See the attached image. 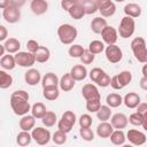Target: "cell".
Here are the masks:
<instances>
[{"instance_id":"27","label":"cell","mask_w":147,"mask_h":147,"mask_svg":"<svg viewBox=\"0 0 147 147\" xmlns=\"http://www.w3.org/2000/svg\"><path fill=\"white\" fill-rule=\"evenodd\" d=\"M108 24H107V21H106V18H103V17H95V18H93L92 20V22H91V30L94 32V33H101L102 31H103V29L107 26Z\"/></svg>"},{"instance_id":"31","label":"cell","mask_w":147,"mask_h":147,"mask_svg":"<svg viewBox=\"0 0 147 147\" xmlns=\"http://www.w3.org/2000/svg\"><path fill=\"white\" fill-rule=\"evenodd\" d=\"M42 95L46 100L49 101H54L59 98L60 95V90L59 86H49V87H45L42 88Z\"/></svg>"},{"instance_id":"41","label":"cell","mask_w":147,"mask_h":147,"mask_svg":"<svg viewBox=\"0 0 147 147\" xmlns=\"http://www.w3.org/2000/svg\"><path fill=\"white\" fill-rule=\"evenodd\" d=\"M52 140H53V142H54L55 145H63V144H65V141H67V133H64V132L57 130V131H55V132L53 133Z\"/></svg>"},{"instance_id":"5","label":"cell","mask_w":147,"mask_h":147,"mask_svg":"<svg viewBox=\"0 0 147 147\" xmlns=\"http://www.w3.org/2000/svg\"><path fill=\"white\" fill-rule=\"evenodd\" d=\"M134 30H136L134 18L129 17V16H124L121 20L119 28H118V34H119V37L126 39V38L131 37L134 33Z\"/></svg>"},{"instance_id":"37","label":"cell","mask_w":147,"mask_h":147,"mask_svg":"<svg viewBox=\"0 0 147 147\" xmlns=\"http://www.w3.org/2000/svg\"><path fill=\"white\" fill-rule=\"evenodd\" d=\"M96 117L98 119H100L101 122H107L110 117H111V108L108 107L107 105L101 106L99 111L96 113Z\"/></svg>"},{"instance_id":"46","label":"cell","mask_w":147,"mask_h":147,"mask_svg":"<svg viewBox=\"0 0 147 147\" xmlns=\"http://www.w3.org/2000/svg\"><path fill=\"white\" fill-rule=\"evenodd\" d=\"M79 134L83 138V140H85V141H92L94 139V133L90 127H87V129L80 127L79 129Z\"/></svg>"},{"instance_id":"21","label":"cell","mask_w":147,"mask_h":147,"mask_svg":"<svg viewBox=\"0 0 147 147\" xmlns=\"http://www.w3.org/2000/svg\"><path fill=\"white\" fill-rule=\"evenodd\" d=\"M34 125H36V118L32 115H24L20 119V129L22 131L29 132L34 129Z\"/></svg>"},{"instance_id":"49","label":"cell","mask_w":147,"mask_h":147,"mask_svg":"<svg viewBox=\"0 0 147 147\" xmlns=\"http://www.w3.org/2000/svg\"><path fill=\"white\" fill-rule=\"evenodd\" d=\"M39 47H40V45L38 44V41H36V40H33V39H31V40H29V41L26 42L28 52H30V53H32V54H34V53L39 49Z\"/></svg>"},{"instance_id":"29","label":"cell","mask_w":147,"mask_h":147,"mask_svg":"<svg viewBox=\"0 0 147 147\" xmlns=\"http://www.w3.org/2000/svg\"><path fill=\"white\" fill-rule=\"evenodd\" d=\"M0 65H1V68L3 70H13L17 65L15 56L10 55V54H7V55L2 56L1 60H0Z\"/></svg>"},{"instance_id":"55","label":"cell","mask_w":147,"mask_h":147,"mask_svg":"<svg viewBox=\"0 0 147 147\" xmlns=\"http://www.w3.org/2000/svg\"><path fill=\"white\" fill-rule=\"evenodd\" d=\"M142 117H144V119H142V127H144V130L145 131H147V111L145 113V114H142Z\"/></svg>"},{"instance_id":"59","label":"cell","mask_w":147,"mask_h":147,"mask_svg":"<svg viewBox=\"0 0 147 147\" xmlns=\"http://www.w3.org/2000/svg\"><path fill=\"white\" fill-rule=\"evenodd\" d=\"M146 99H147V96H146Z\"/></svg>"},{"instance_id":"57","label":"cell","mask_w":147,"mask_h":147,"mask_svg":"<svg viewBox=\"0 0 147 147\" xmlns=\"http://www.w3.org/2000/svg\"><path fill=\"white\" fill-rule=\"evenodd\" d=\"M5 52H6V48H5L3 44H1V45H0V55H1V57L5 56Z\"/></svg>"},{"instance_id":"7","label":"cell","mask_w":147,"mask_h":147,"mask_svg":"<svg viewBox=\"0 0 147 147\" xmlns=\"http://www.w3.org/2000/svg\"><path fill=\"white\" fill-rule=\"evenodd\" d=\"M2 16L7 23L14 24L21 20V9L14 5H11L9 0V6L5 9H2Z\"/></svg>"},{"instance_id":"30","label":"cell","mask_w":147,"mask_h":147,"mask_svg":"<svg viewBox=\"0 0 147 147\" xmlns=\"http://www.w3.org/2000/svg\"><path fill=\"white\" fill-rule=\"evenodd\" d=\"M48 110L46 109V106L42 103V102H36L32 107H31V114L34 118H38V119H41L46 113Z\"/></svg>"},{"instance_id":"54","label":"cell","mask_w":147,"mask_h":147,"mask_svg":"<svg viewBox=\"0 0 147 147\" xmlns=\"http://www.w3.org/2000/svg\"><path fill=\"white\" fill-rule=\"evenodd\" d=\"M139 85L144 91H147V77H142L139 80Z\"/></svg>"},{"instance_id":"10","label":"cell","mask_w":147,"mask_h":147,"mask_svg":"<svg viewBox=\"0 0 147 147\" xmlns=\"http://www.w3.org/2000/svg\"><path fill=\"white\" fill-rule=\"evenodd\" d=\"M126 139L131 142V145L133 146H141L146 142L147 138H146V134L139 130H136V129H131L127 131L126 133Z\"/></svg>"},{"instance_id":"17","label":"cell","mask_w":147,"mask_h":147,"mask_svg":"<svg viewBox=\"0 0 147 147\" xmlns=\"http://www.w3.org/2000/svg\"><path fill=\"white\" fill-rule=\"evenodd\" d=\"M123 103L130 108V109H134L140 105V96L138 93L136 92H129L125 94V96L123 98Z\"/></svg>"},{"instance_id":"39","label":"cell","mask_w":147,"mask_h":147,"mask_svg":"<svg viewBox=\"0 0 147 147\" xmlns=\"http://www.w3.org/2000/svg\"><path fill=\"white\" fill-rule=\"evenodd\" d=\"M68 53H69V55H70L71 57H75V59L78 57V59H80V57L83 56V54L85 53V49H84V47H83L82 45L74 44V45H71V46L69 47Z\"/></svg>"},{"instance_id":"34","label":"cell","mask_w":147,"mask_h":147,"mask_svg":"<svg viewBox=\"0 0 147 147\" xmlns=\"http://www.w3.org/2000/svg\"><path fill=\"white\" fill-rule=\"evenodd\" d=\"M31 140H32V136H31V133H29L26 131H21L16 137V142L21 147L29 146L31 144Z\"/></svg>"},{"instance_id":"52","label":"cell","mask_w":147,"mask_h":147,"mask_svg":"<svg viewBox=\"0 0 147 147\" xmlns=\"http://www.w3.org/2000/svg\"><path fill=\"white\" fill-rule=\"evenodd\" d=\"M8 37V31L5 25H0V41H6Z\"/></svg>"},{"instance_id":"15","label":"cell","mask_w":147,"mask_h":147,"mask_svg":"<svg viewBox=\"0 0 147 147\" xmlns=\"http://www.w3.org/2000/svg\"><path fill=\"white\" fill-rule=\"evenodd\" d=\"M41 79H42V78H41V75H40L39 70H37V69L31 68V69H29V70L24 74V80H25V83H26L28 85H30V86L37 85L38 83H40Z\"/></svg>"},{"instance_id":"33","label":"cell","mask_w":147,"mask_h":147,"mask_svg":"<svg viewBox=\"0 0 147 147\" xmlns=\"http://www.w3.org/2000/svg\"><path fill=\"white\" fill-rule=\"evenodd\" d=\"M126 140V134L122 130H114L110 136V141L116 146H123Z\"/></svg>"},{"instance_id":"24","label":"cell","mask_w":147,"mask_h":147,"mask_svg":"<svg viewBox=\"0 0 147 147\" xmlns=\"http://www.w3.org/2000/svg\"><path fill=\"white\" fill-rule=\"evenodd\" d=\"M68 13H69L70 17L74 18V20H80V18L84 17V15H86L85 10H84V8H83V6H82L79 0H77V2L69 9Z\"/></svg>"},{"instance_id":"12","label":"cell","mask_w":147,"mask_h":147,"mask_svg":"<svg viewBox=\"0 0 147 147\" xmlns=\"http://www.w3.org/2000/svg\"><path fill=\"white\" fill-rule=\"evenodd\" d=\"M101 37L103 42H106L108 46L109 45H115L118 38V31H116V29L111 25H107L103 31L101 32Z\"/></svg>"},{"instance_id":"11","label":"cell","mask_w":147,"mask_h":147,"mask_svg":"<svg viewBox=\"0 0 147 147\" xmlns=\"http://www.w3.org/2000/svg\"><path fill=\"white\" fill-rule=\"evenodd\" d=\"M98 6L101 17H110L116 11V5L110 0H98Z\"/></svg>"},{"instance_id":"51","label":"cell","mask_w":147,"mask_h":147,"mask_svg":"<svg viewBox=\"0 0 147 147\" xmlns=\"http://www.w3.org/2000/svg\"><path fill=\"white\" fill-rule=\"evenodd\" d=\"M110 86H111L114 90H122V88H123V87L121 86V84H119V82H118L116 75L111 77V79H110Z\"/></svg>"},{"instance_id":"9","label":"cell","mask_w":147,"mask_h":147,"mask_svg":"<svg viewBox=\"0 0 147 147\" xmlns=\"http://www.w3.org/2000/svg\"><path fill=\"white\" fill-rule=\"evenodd\" d=\"M105 54H106V59L110 63H118L123 57V52H122L121 47L117 46L116 44L107 46L105 49Z\"/></svg>"},{"instance_id":"22","label":"cell","mask_w":147,"mask_h":147,"mask_svg":"<svg viewBox=\"0 0 147 147\" xmlns=\"http://www.w3.org/2000/svg\"><path fill=\"white\" fill-rule=\"evenodd\" d=\"M123 10L125 13V16H129V17H132V18H137L141 15V7L138 3H134V2L126 3L124 6Z\"/></svg>"},{"instance_id":"43","label":"cell","mask_w":147,"mask_h":147,"mask_svg":"<svg viewBox=\"0 0 147 147\" xmlns=\"http://www.w3.org/2000/svg\"><path fill=\"white\" fill-rule=\"evenodd\" d=\"M106 71L103 70V69H101V68H93L91 71H90V74H88V76H90V78H91V80L93 82V83H98V80L102 77V75L105 74Z\"/></svg>"},{"instance_id":"6","label":"cell","mask_w":147,"mask_h":147,"mask_svg":"<svg viewBox=\"0 0 147 147\" xmlns=\"http://www.w3.org/2000/svg\"><path fill=\"white\" fill-rule=\"evenodd\" d=\"M31 136H32V139L40 146H45L46 144L49 142V140L52 139V136H51V132L45 129V127H41V126H37L32 130L31 132Z\"/></svg>"},{"instance_id":"2","label":"cell","mask_w":147,"mask_h":147,"mask_svg":"<svg viewBox=\"0 0 147 147\" xmlns=\"http://www.w3.org/2000/svg\"><path fill=\"white\" fill-rule=\"evenodd\" d=\"M77 36H78V31L71 24L64 23L57 28V37L63 45H71L76 40Z\"/></svg>"},{"instance_id":"18","label":"cell","mask_w":147,"mask_h":147,"mask_svg":"<svg viewBox=\"0 0 147 147\" xmlns=\"http://www.w3.org/2000/svg\"><path fill=\"white\" fill-rule=\"evenodd\" d=\"M69 74L76 82H79V80H84L87 77V69L83 64H76L71 68Z\"/></svg>"},{"instance_id":"16","label":"cell","mask_w":147,"mask_h":147,"mask_svg":"<svg viewBox=\"0 0 147 147\" xmlns=\"http://www.w3.org/2000/svg\"><path fill=\"white\" fill-rule=\"evenodd\" d=\"M30 9L34 15H42L48 9V2L45 0H32L30 3Z\"/></svg>"},{"instance_id":"58","label":"cell","mask_w":147,"mask_h":147,"mask_svg":"<svg viewBox=\"0 0 147 147\" xmlns=\"http://www.w3.org/2000/svg\"><path fill=\"white\" fill-rule=\"evenodd\" d=\"M122 147H134V146H133V145H125V144H124Z\"/></svg>"},{"instance_id":"47","label":"cell","mask_w":147,"mask_h":147,"mask_svg":"<svg viewBox=\"0 0 147 147\" xmlns=\"http://www.w3.org/2000/svg\"><path fill=\"white\" fill-rule=\"evenodd\" d=\"M95 59V55L92 54L88 49H85V53L83 54V56L80 57V61L83 64H91Z\"/></svg>"},{"instance_id":"50","label":"cell","mask_w":147,"mask_h":147,"mask_svg":"<svg viewBox=\"0 0 147 147\" xmlns=\"http://www.w3.org/2000/svg\"><path fill=\"white\" fill-rule=\"evenodd\" d=\"M77 2V0H63L61 1V7L65 10V11H69V9Z\"/></svg>"},{"instance_id":"20","label":"cell","mask_w":147,"mask_h":147,"mask_svg":"<svg viewBox=\"0 0 147 147\" xmlns=\"http://www.w3.org/2000/svg\"><path fill=\"white\" fill-rule=\"evenodd\" d=\"M113 132H114V127H113L111 123L101 122L96 126V134L100 138H110V136H111Z\"/></svg>"},{"instance_id":"45","label":"cell","mask_w":147,"mask_h":147,"mask_svg":"<svg viewBox=\"0 0 147 147\" xmlns=\"http://www.w3.org/2000/svg\"><path fill=\"white\" fill-rule=\"evenodd\" d=\"M78 123H79V126H80V127L87 129V127H91V125H92V123H93V119H92V117H91L88 114H83V115L79 117Z\"/></svg>"},{"instance_id":"40","label":"cell","mask_w":147,"mask_h":147,"mask_svg":"<svg viewBox=\"0 0 147 147\" xmlns=\"http://www.w3.org/2000/svg\"><path fill=\"white\" fill-rule=\"evenodd\" d=\"M56 114L55 113H53V111H51V110H48L47 113H46V115L41 118V122H42V124L46 126V127H52L53 125H55V123H56Z\"/></svg>"},{"instance_id":"13","label":"cell","mask_w":147,"mask_h":147,"mask_svg":"<svg viewBox=\"0 0 147 147\" xmlns=\"http://www.w3.org/2000/svg\"><path fill=\"white\" fill-rule=\"evenodd\" d=\"M82 94L86 101L88 100H101L98 87L94 84H85L82 87Z\"/></svg>"},{"instance_id":"42","label":"cell","mask_w":147,"mask_h":147,"mask_svg":"<svg viewBox=\"0 0 147 147\" xmlns=\"http://www.w3.org/2000/svg\"><path fill=\"white\" fill-rule=\"evenodd\" d=\"M142 119H144L142 114H140V113H138V111H134V113H132V114L129 116V123L132 124V125H134V126H140V125H142Z\"/></svg>"},{"instance_id":"3","label":"cell","mask_w":147,"mask_h":147,"mask_svg":"<svg viewBox=\"0 0 147 147\" xmlns=\"http://www.w3.org/2000/svg\"><path fill=\"white\" fill-rule=\"evenodd\" d=\"M131 49L137 61L140 63H147V47L146 41L142 37H136L131 41Z\"/></svg>"},{"instance_id":"4","label":"cell","mask_w":147,"mask_h":147,"mask_svg":"<svg viewBox=\"0 0 147 147\" xmlns=\"http://www.w3.org/2000/svg\"><path fill=\"white\" fill-rule=\"evenodd\" d=\"M76 121H77V118H76L75 113L71 110H67L62 114L61 119L57 123V129L64 133H69L72 130Z\"/></svg>"},{"instance_id":"44","label":"cell","mask_w":147,"mask_h":147,"mask_svg":"<svg viewBox=\"0 0 147 147\" xmlns=\"http://www.w3.org/2000/svg\"><path fill=\"white\" fill-rule=\"evenodd\" d=\"M101 107L100 100H88L86 101V109L88 113H98Z\"/></svg>"},{"instance_id":"35","label":"cell","mask_w":147,"mask_h":147,"mask_svg":"<svg viewBox=\"0 0 147 147\" xmlns=\"http://www.w3.org/2000/svg\"><path fill=\"white\" fill-rule=\"evenodd\" d=\"M106 49L105 47V42L101 41V40H92L90 44H88V51L92 53V54H100L101 52H103Z\"/></svg>"},{"instance_id":"1","label":"cell","mask_w":147,"mask_h":147,"mask_svg":"<svg viewBox=\"0 0 147 147\" xmlns=\"http://www.w3.org/2000/svg\"><path fill=\"white\" fill-rule=\"evenodd\" d=\"M29 93L24 90H17L10 95V107L14 114L18 116L28 115L29 110H31V106L29 103Z\"/></svg>"},{"instance_id":"26","label":"cell","mask_w":147,"mask_h":147,"mask_svg":"<svg viewBox=\"0 0 147 147\" xmlns=\"http://www.w3.org/2000/svg\"><path fill=\"white\" fill-rule=\"evenodd\" d=\"M86 15H92L96 11H99L98 0H79Z\"/></svg>"},{"instance_id":"32","label":"cell","mask_w":147,"mask_h":147,"mask_svg":"<svg viewBox=\"0 0 147 147\" xmlns=\"http://www.w3.org/2000/svg\"><path fill=\"white\" fill-rule=\"evenodd\" d=\"M106 103L110 108H117L123 103V98L117 93H110L106 98Z\"/></svg>"},{"instance_id":"25","label":"cell","mask_w":147,"mask_h":147,"mask_svg":"<svg viewBox=\"0 0 147 147\" xmlns=\"http://www.w3.org/2000/svg\"><path fill=\"white\" fill-rule=\"evenodd\" d=\"M3 46L6 48V52H8V54H16L21 48V42L16 38H8L3 42Z\"/></svg>"},{"instance_id":"53","label":"cell","mask_w":147,"mask_h":147,"mask_svg":"<svg viewBox=\"0 0 147 147\" xmlns=\"http://www.w3.org/2000/svg\"><path fill=\"white\" fill-rule=\"evenodd\" d=\"M137 111L140 114H145L147 111V102H144V103L140 102V105L137 107Z\"/></svg>"},{"instance_id":"14","label":"cell","mask_w":147,"mask_h":147,"mask_svg":"<svg viewBox=\"0 0 147 147\" xmlns=\"http://www.w3.org/2000/svg\"><path fill=\"white\" fill-rule=\"evenodd\" d=\"M110 123L113 125L114 129L116 130H123L127 126V123H129V118L125 114L123 113H117V114H114L110 118Z\"/></svg>"},{"instance_id":"48","label":"cell","mask_w":147,"mask_h":147,"mask_svg":"<svg viewBox=\"0 0 147 147\" xmlns=\"http://www.w3.org/2000/svg\"><path fill=\"white\" fill-rule=\"evenodd\" d=\"M110 79H111V78L109 77V75H108L107 72H105V74L102 75V77L98 80L96 85L100 86V87H107V86L110 85Z\"/></svg>"},{"instance_id":"36","label":"cell","mask_w":147,"mask_h":147,"mask_svg":"<svg viewBox=\"0 0 147 147\" xmlns=\"http://www.w3.org/2000/svg\"><path fill=\"white\" fill-rule=\"evenodd\" d=\"M116 76H117V79H118V82H119V84H121L122 87H125L132 80V74L129 70H123L119 74H117Z\"/></svg>"},{"instance_id":"8","label":"cell","mask_w":147,"mask_h":147,"mask_svg":"<svg viewBox=\"0 0 147 147\" xmlns=\"http://www.w3.org/2000/svg\"><path fill=\"white\" fill-rule=\"evenodd\" d=\"M14 56L16 60V64L23 68H30L36 63L34 54L30 52H18Z\"/></svg>"},{"instance_id":"19","label":"cell","mask_w":147,"mask_h":147,"mask_svg":"<svg viewBox=\"0 0 147 147\" xmlns=\"http://www.w3.org/2000/svg\"><path fill=\"white\" fill-rule=\"evenodd\" d=\"M75 83H76V80H75V79L71 77V75L68 72V74H64V75L61 77L59 86H60V90H62V91H64V92H69V91H71V90L75 87Z\"/></svg>"},{"instance_id":"38","label":"cell","mask_w":147,"mask_h":147,"mask_svg":"<svg viewBox=\"0 0 147 147\" xmlns=\"http://www.w3.org/2000/svg\"><path fill=\"white\" fill-rule=\"evenodd\" d=\"M13 84V77L5 70H0V87L2 90L10 87Z\"/></svg>"},{"instance_id":"23","label":"cell","mask_w":147,"mask_h":147,"mask_svg":"<svg viewBox=\"0 0 147 147\" xmlns=\"http://www.w3.org/2000/svg\"><path fill=\"white\" fill-rule=\"evenodd\" d=\"M59 84H60V79H59V77L54 72H47V74H45V76L41 79L42 88L49 87V86H59Z\"/></svg>"},{"instance_id":"56","label":"cell","mask_w":147,"mask_h":147,"mask_svg":"<svg viewBox=\"0 0 147 147\" xmlns=\"http://www.w3.org/2000/svg\"><path fill=\"white\" fill-rule=\"evenodd\" d=\"M141 72H142V77H147V63H145L141 68Z\"/></svg>"},{"instance_id":"28","label":"cell","mask_w":147,"mask_h":147,"mask_svg":"<svg viewBox=\"0 0 147 147\" xmlns=\"http://www.w3.org/2000/svg\"><path fill=\"white\" fill-rule=\"evenodd\" d=\"M34 57H36V62L38 63H45L49 60L51 57V52L47 47L45 46H40L39 49L34 53Z\"/></svg>"}]
</instances>
